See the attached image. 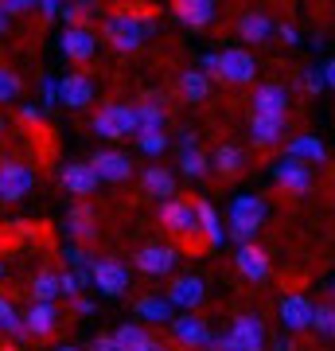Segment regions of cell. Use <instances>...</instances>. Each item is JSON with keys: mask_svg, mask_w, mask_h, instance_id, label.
Returning a JSON list of instances; mask_svg holds the SVG:
<instances>
[{"mask_svg": "<svg viewBox=\"0 0 335 351\" xmlns=\"http://www.w3.org/2000/svg\"><path fill=\"white\" fill-rule=\"evenodd\" d=\"M71 308H75V316H94V308H98V304L90 301V297H75V301H71Z\"/></svg>", "mask_w": 335, "mask_h": 351, "instance_id": "7dc6e473", "label": "cell"}, {"mask_svg": "<svg viewBox=\"0 0 335 351\" xmlns=\"http://www.w3.org/2000/svg\"><path fill=\"white\" fill-rule=\"evenodd\" d=\"M90 285V274H78V269H66V274H59V297H82V289Z\"/></svg>", "mask_w": 335, "mask_h": 351, "instance_id": "74e56055", "label": "cell"}, {"mask_svg": "<svg viewBox=\"0 0 335 351\" xmlns=\"http://www.w3.org/2000/svg\"><path fill=\"white\" fill-rule=\"evenodd\" d=\"M133 113H137V133L164 129V121H168V113H164V106H160V98H156V94H149L140 106H133Z\"/></svg>", "mask_w": 335, "mask_h": 351, "instance_id": "4dcf8cb0", "label": "cell"}, {"mask_svg": "<svg viewBox=\"0 0 335 351\" xmlns=\"http://www.w3.org/2000/svg\"><path fill=\"white\" fill-rule=\"evenodd\" d=\"M172 336H175V343H184V348H207L211 343V328H207V320H199L195 313H184V316H175L172 320Z\"/></svg>", "mask_w": 335, "mask_h": 351, "instance_id": "2e32d148", "label": "cell"}, {"mask_svg": "<svg viewBox=\"0 0 335 351\" xmlns=\"http://www.w3.org/2000/svg\"><path fill=\"white\" fill-rule=\"evenodd\" d=\"M172 16L179 20L184 27H207L214 24V16H219V4L214 0H175L172 4Z\"/></svg>", "mask_w": 335, "mask_h": 351, "instance_id": "ac0fdd59", "label": "cell"}, {"mask_svg": "<svg viewBox=\"0 0 335 351\" xmlns=\"http://www.w3.org/2000/svg\"><path fill=\"white\" fill-rule=\"evenodd\" d=\"M90 351H117V343H113V336H106V332H101V336L90 339Z\"/></svg>", "mask_w": 335, "mask_h": 351, "instance_id": "681fc988", "label": "cell"}, {"mask_svg": "<svg viewBox=\"0 0 335 351\" xmlns=\"http://www.w3.org/2000/svg\"><path fill=\"white\" fill-rule=\"evenodd\" d=\"M312 328H316L323 339H332V336H335V308H332V301L312 304Z\"/></svg>", "mask_w": 335, "mask_h": 351, "instance_id": "8d00e7d4", "label": "cell"}, {"mask_svg": "<svg viewBox=\"0 0 335 351\" xmlns=\"http://www.w3.org/2000/svg\"><path fill=\"white\" fill-rule=\"evenodd\" d=\"M36 184V172L20 160H0V199L4 203H20Z\"/></svg>", "mask_w": 335, "mask_h": 351, "instance_id": "8992f818", "label": "cell"}, {"mask_svg": "<svg viewBox=\"0 0 335 351\" xmlns=\"http://www.w3.org/2000/svg\"><path fill=\"white\" fill-rule=\"evenodd\" d=\"M214 78L219 82H230V86H246L253 82L258 75V59L249 55L246 47H226V51H214Z\"/></svg>", "mask_w": 335, "mask_h": 351, "instance_id": "5b68a950", "label": "cell"}, {"mask_svg": "<svg viewBox=\"0 0 335 351\" xmlns=\"http://www.w3.org/2000/svg\"><path fill=\"white\" fill-rule=\"evenodd\" d=\"M59 47L66 59H75V63H90L94 59V51H98V36H94V27H66L59 39Z\"/></svg>", "mask_w": 335, "mask_h": 351, "instance_id": "e0dca14e", "label": "cell"}, {"mask_svg": "<svg viewBox=\"0 0 335 351\" xmlns=\"http://www.w3.org/2000/svg\"><path fill=\"white\" fill-rule=\"evenodd\" d=\"M234 269L246 277V281H253V285H258V281H269V254L261 250L258 242L238 246L234 250Z\"/></svg>", "mask_w": 335, "mask_h": 351, "instance_id": "5bb4252c", "label": "cell"}, {"mask_svg": "<svg viewBox=\"0 0 335 351\" xmlns=\"http://www.w3.org/2000/svg\"><path fill=\"white\" fill-rule=\"evenodd\" d=\"M156 32V12H110L101 20V36L117 51H137Z\"/></svg>", "mask_w": 335, "mask_h": 351, "instance_id": "6da1fadb", "label": "cell"}, {"mask_svg": "<svg viewBox=\"0 0 335 351\" xmlns=\"http://www.w3.org/2000/svg\"><path fill=\"white\" fill-rule=\"evenodd\" d=\"M195 226L203 230V239L211 242V246H223L226 242V226H223L219 211H214L207 199H195Z\"/></svg>", "mask_w": 335, "mask_h": 351, "instance_id": "4316f807", "label": "cell"}, {"mask_svg": "<svg viewBox=\"0 0 335 351\" xmlns=\"http://www.w3.org/2000/svg\"><path fill=\"white\" fill-rule=\"evenodd\" d=\"M94 223H98V219H94V207H90V203H75V207L66 211V234L78 239V242L94 239V230H98Z\"/></svg>", "mask_w": 335, "mask_h": 351, "instance_id": "83f0119b", "label": "cell"}, {"mask_svg": "<svg viewBox=\"0 0 335 351\" xmlns=\"http://www.w3.org/2000/svg\"><path fill=\"white\" fill-rule=\"evenodd\" d=\"M140 188H145V195L168 203V199H175V172L164 168V164H149V168L140 172Z\"/></svg>", "mask_w": 335, "mask_h": 351, "instance_id": "ffe728a7", "label": "cell"}, {"mask_svg": "<svg viewBox=\"0 0 335 351\" xmlns=\"http://www.w3.org/2000/svg\"><path fill=\"white\" fill-rule=\"evenodd\" d=\"M0 351H16V348H4V343H0Z\"/></svg>", "mask_w": 335, "mask_h": 351, "instance_id": "9f6ffc18", "label": "cell"}, {"mask_svg": "<svg viewBox=\"0 0 335 351\" xmlns=\"http://www.w3.org/2000/svg\"><path fill=\"white\" fill-rule=\"evenodd\" d=\"M191 149H199V133L195 129H184L179 133V152H191Z\"/></svg>", "mask_w": 335, "mask_h": 351, "instance_id": "c3c4849f", "label": "cell"}, {"mask_svg": "<svg viewBox=\"0 0 335 351\" xmlns=\"http://www.w3.org/2000/svg\"><path fill=\"white\" fill-rule=\"evenodd\" d=\"M94 101V78L82 75V71H71L66 78H59V106H71V110H86Z\"/></svg>", "mask_w": 335, "mask_h": 351, "instance_id": "7c38bea8", "label": "cell"}, {"mask_svg": "<svg viewBox=\"0 0 335 351\" xmlns=\"http://www.w3.org/2000/svg\"><path fill=\"white\" fill-rule=\"evenodd\" d=\"M300 86L308 90V94H320V90H323L320 71H316V66H304V71H300Z\"/></svg>", "mask_w": 335, "mask_h": 351, "instance_id": "7bdbcfd3", "label": "cell"}, {"mask_svg": "<svg viewBox=\"0 0 335 351\" xmlns=\"http://www.w3.org/2000/svg\"><path fill=\"white\" fill-rule=\"evenodd\" d=\"M316 71H320V78H323V90H332V86H335V63L327 59V63L316 66Z\"/></svg>", "mask_w": 335, "mask_h": 351, "instance_id": "816d5d0a", "label": "cell"}, {"mask_svg": "<svg viewBox=\"0 0 335 351\" xmlns=\"http://www.w3.org/2000/svg\"><path fill=\"white\" fill-rule=\"evenodd\" d=\"M269 36H273V20H269V12L249 8V12L238 16V39H242L246 47H253V43H265Z\"/></svg>", "mask_w": 335, "mask_h": 351, "instance_id": "7402d4cb", "label": "cell"}, {"mask_svg": "<svg viewBox=\"0 0 335 351\" xmlns=\"http://www.w3.org/2000/svg\"><path fill=\"white\" fill-rule=\"evenodd\" d=\"M137 149L145 152V156H160V152L168 149V133H164V129H152V133H137Z\"/></svg>", "mask_w": 335, "mask_h": 351, "instance_id": "f35d334b", "label": "cell"}, {"mask_svg": "<svg viewBox=\"0 0 335 351\" xmlns=\"http://www.w3.org/2000/svg\"><path fill=\"white\" fill-rule=\"evenodd\" d=\"M20 320H24V332L27 336H36V339H47L55 328L62 324V316L55 304H32L27 313H20Z\"/></svg>", "mask_w": 335, "mask_h": 351, "instance_id": "44dd1931", "label": "cell"}, {"mask_svg": "<svg viewBox=\"0 0 335 351\" xmlns=\"http://www.w3.org/2000/svg\"><path fill=\"white\" fill-rule=\"evenodd\" d=\"M285 156H293V160H300V164H323L327 160V145H323L320 137H312V133H300V137L288 141Z\"/></svg>", "mask_w": 335, "mask_h": 351, "instance_id": "484cf974", "label": "cell"}, {"mask_svg": "<svg viewBox=\"0 0 335 351\" xmlns=\"http://www.w3.org/2000/svg\"><path fill=\"white\" fill-rule=\"evenodd\" d=\"M273 351H297V348H293V339H273Z\"/></svg>", "mask_w": 335, "mask_h": 351, "instance_id": "f5cc1de1", "label": "cell"}, {"mask_svg": "<svg viewBox=\"0 0 335 351\" xmlns=\"http://www.w3.org/2000/svg\"><path fill=\"white\" fill-rule=\"evenodd\" d=\"M55 351H82V348H75V343H62V348H55Z\"/></svg>", "mask_w": 335, "mask_h": 351, "instance_id": "11a10c76", "label": "cell"}, {"mask_svg": "<svg viewBox=\"0 0 335 351\" xmlns=\"http://www.w3.org/2000/svg\"><path fill=\"white\" fill-rule=\"evenodd\" d=\"M207 164H211V172H219V176H238L246 168V149L234 145V141H226V145L214 149V156H207Z\"/></svg>", "mask_w": 335, "mask_h": 351, "instance_id": "cb8c5ba5", "label": "cell"}, {"mask_svg": "<svg viewBox=\"0 0 335 351\" xmlns=\"http://www.w3.org/2000/svg\"><path fill=\"white\" fill-rule=\"evenodd\" d=\"M137 316L140 320H149V324H172L175 308L164 301L160 293H145V297H137Z\"/></svg>", "mask_w": 335, "mask_h": 351, "instance_id": "f1b7e54d", "label": "cell"}, {"mask_svg": "<svg viewBox=\"0 0 335 351\" xmlns=\"http://www.w3.org/2000/svg\"><path fill=\"white\" fill-rule=\"evenodd\" d=\"M0 133H4V117H0Z\"/></svg>", "mask_w": 335, "mask_h": 351, "instance_id": "6f0895ef", "label": "cell"}, {"mask_svg": "<svg viewBox=\"0 0 335 351\" xmlns=\"http://www.w3.org/2000/svg\"><path fill=\"white\" fill-rule=\"evenodd\" d=\"M249 141L258 149H273L285 141V117H253L249 121Z\"/></svg>", "mask_w": 335, "mask_h": 351, "instance_id": "d4e9b609", "label": "cell"}, {"mask_svg": "<svg viewBox=\"0 0 335 351\" xmlns=\"http://www.w3.org/2000/svg\"><path fill=\"white\" fill-rule=\"evenodd\" d=\"M86 164H90V172L98 176V184H125V180L133 176V160H129L125 152H117V149L94 152Z\"/></svg>", "mask_w": 335, "mask_h": 351, "instance_id": "52a82bcc", "label": "cell"}, {"mask_svg": "<svg viewBox=\"0 0 335 351\" xmlns=\"http://www.w3.org/2000/svg\"><path fill=\"white\" fill-rule=\"evenodd\" d=\"M98 12V4H90V0H75V4H62L59 8V20L66 27H86V20Z\"/></svg>", "mask_w": 335, "mask_h": 351, "instance_id": "836d02e7", "label": "cell"}, {"mask_svg": "<svg viewBox=\"0 0 335 351\" xmlns=\"http://www.w3.org/2000/svg\"><path fill=\"white\" fill-rule=\"evenodd\" d=\"M43 117H47V113L39 110V106H32V101L20 106V121H24V125H43Z\"/></svg>", "mask_w": 335, "mask_h": 351, "instance_id": "ee69618b", "label": "cell"}, {"mask_svg": "<svg viewBox=\"0 0 335 351\" xmlns=\"http://www.w3.org/2000/svg\"><path fill=\"white\" fill-rule=\"evenodd\" d=\"M160 223L172 230V234H195L199 226H195V203L191 199H168L160 203Z\"/></svg>", "mask_w": 335, "mask_h": 351, "instance_id": "9a60e30c", "label": "cell"}, {"mask_svg": "<svg viewBox=\"0 0 335 351\" xmlns=\"http://www.w3.org/2000/svg\"><path fill=\"white\" fill-rule=\"evenodd\" d=\"M20 90H24L20 75L8 71V66H0V101H16V98H20Z\"/></svg>", "mask_w": 335, "mask_h": 351, "instance_id": "ab89813d", "label": "cell"}, {"mask_svg": "<svg viewBox=\"0 0 335 351\" xmlns=\"http://www.w3.org/2000/svg\"><path fill=\"white\" fill-rule=\"evenodd\" d=\"M0 8H4V16L12 20V16H24V12H32L36 4L32 0H0Z\"/></svg>", "mask_w": 335, "mask_h": 351, "instance_id": "f6af8a7d", "label": "cell"}, {"mask_svg": "<svg viewBox=\"0 0 335 351\" xmlns=\"http://www.w3.org/2000/svg\"><path fill=\"white\" fill-rule=\"evenodd\" d=\"M51 106H59V78H43V106H39V110L47 113Z\"/></svg>", "mask_w": 335, "mask_h": 351, "instance_id": "b9f144b4", "label": "cell"}, {"mask_svg": "<svg viewBox=\"0 0 335 351\" xmlns=\"http://www.w3.org/2000/svg\"><path fill=\"white\" fill-rule=\"evenodd\" d=\"M36 8H39V12H43V20H55V16H59V8H62V4H59V0H39Z\"/></svg>", "mask_w": 335, "mask_h": 351, "instance_id": "f907efd6", "label": "cell"}, {"mask_svg": "<svg viewBox=\"0 0 335 351\" xmlns=\"http://www.w3.org/2000/svg\"><path fill=\"white\" fill-rule=\"evenodd\" d=\"M207 348L211 351H261L265 348V324H261V316L242 313L223 336H211Z\"/></svg>", "mask_w": 335, "mask_h": 351, "instance_id": "3957f363", "label": "cell"}, {"mask_svg": "<svg viewBox=\"0 0 335 351\" xmlns=\"http://www.w3.org/2000/svg\"><path fill=\"white\" fill-rule=\"evenodd\" d=\"M90 285H98L106 297H125V289H129V269H125V262L101 258V262L90 265Z\"/></svg>", "mask_w": 335, "mask_h": 351, "instance_id": "9c48e42d", "label": "cell"}, {"mask_svg": "<svg viewBox=\"0 0 335 351\" xmlns=\"http://www.w3.org/2000/svg\"><path fill=\"white\" fill-rule=\"evenodd\" d=\"M113 343H117V351H156L160 348L140 324H121L113 332Z\"/></svg>", "mask_w": 335, "mask_h": 351, "instance_id": "f546056e", "label": "cell"}, {"mask_svg": "<svg viewBox=\"0 0 335 351\" xmlns=\"http://www.w3.org/2000/svg\"><path fill=\"white\" fill-rule=\"evenodd\" d=\"M203 297H207V285H203V277L184 274V277H175V281H172V289H168V297H164V301L172 304V308L195 313L199 304H203Z\"/></svg>", "mask_w": 335, "mask_h": 351, "instance_id": "8fae6325", "label": "cell"}, {"mask_svg": "<svg viewBox=\"0 0 335 351\" xmlns=\"http://www.w3.org/2000/svg\"><path fill=\"white\" fill-rule=\"evenodd\" d=\"M8 24H12V20L4 16V8H0V36H8Z\"/></svg>", "mask_w": 335, "mask_h": 351, "instance_id": "db71d44e", "label": "cell"}, {"mask_svg": "<svg viewBox=\"0 0 335 351\" xmlns=\"http://www.w3.org/2000/svg\"><path fill=\"white\" fill-rule=\"evenodd\" d=\"M175 262H179V250H175V246H164V242L140 246V250L133 254V265H137L140 274H149V277H164V274H172Z\"/></svg>", "mask_w": 335, "mask_h": 351, "instance_id": "ba28073f", "label": "cell"}, {"mask_svg": "<svg viewBox=\"0 0 335 351\" xmlns=\"http://www.w3.org/2000/svg\"><path fill=\"white\" fill-rule=\"evenodd\" d=\"M0 332H8V336H16V339H27L24 320H20V313H16V304L8 301V297H0Z\"/></svg>", "mask_w": 335, "mask_h": 351, "instance_id": "e575fe53", "label": "cell"}, {"mask_svg": "<svg viewBox=\"0 0 335 351\" xmlns=\"http://www.w3.org/2000/svg\"><path fill=\"white\" fill-rule=\"evenodd\" d=\"M273 32H277L281 39H285L288 47H293V43H300V32H297L293 24H288V20H285V24H273Z\"/></svg>", "mask_w": 335, "mask_h": 351, "instance_id": "bcb514c9", "label": "cell"}, {"mask_svg": "<svg viewBox=\"0 0 335 351\" xmlns=\"http://www.w3.org/2000/svg\"><path fill=\"white\" fill-rule=\"evenodd\" d=\"M94 133L106 141H125V137H137V113L133 106L125 101H110L94 113Z\"/></svg>", "mask_w": 335, "mask_h": 351, "instance_id": "277c9868", "label": "cell"}, {"mask_svg": "<svg viewBox=\"0 0 335 351\" xmlns=\"http://www.w3.org/2000/svg\"><path fill=\"white\" fill-rule=\"evenodd\" d=\"M55 297H59V274H36V281H32V301L36 304H55Z\"/></svg>", "mask_w": 335, "mask_h": 351, "instance_id": "d6a6232c", "label": "cell"}, {"mask_svg": "<svg viewBox=\"0 0 335 351\" xmlns=\"http://www.w3.org/2000/svg\"><path fill=\"white\" fill-rule=\"evenodd\" d=\"M281 324H285L288 332L312 328V301L304 293H285V297H281Z\"/></svg>", "mask_w": 335, "mask_h": 351, "instance_id": "603a6c76", "label": "cell"}, {"mask_svg": "<svg viewBox=\"0 0 335 351\" xmlns=\"http://www.w3.org/2000/svg\"><path fill=\"white\" fill-rule=\"evenodd\" d=\"M249 106H253V117H285L288 113V90L281 86V82H265V86L253 90Z\"/></svg>", "mask_w": 335, "mask_h": 351, "instance_id": "4fadbf2b", "label": "cell"}, {"mask_svg": "<svg viewBox=\"0 0 335 351\" xmlns=\"http://www.w3.org/2000/svg\"><path fill=\"white\" fill-rule=\"evenodd\" d=\"M179 172L191 176V180H203V176L211 172V164L203 156V149H191V152H179Z\"/></svg>", "mask_w": 335, "mask_h": 351, "instance_id": "d590c367", "label": "cell"}, {"mask_svg": "<svg viewBox=\"0 0 335 351\" xmlns=\"http://www.w3.org/2000/svg\"><path fill=\"white\" fill-rule=\"evenodd\" d=\"M179 94H184V101H207V94H211V78L203 75V71H184L179 75Z\"/></svg>", "mask_w": 335, "mask_h": 351, "instance_id": "1f68e13d", "label": "cell"}, {"mask_svg": "<svg viewBox=\"0 0 335 351\" xmlns=\"http://www.w3.org/2000/svg\"><path fill=\"white\" fill-rule=\"evenodd\" d=\"M59 184L71 191V195L82 199V195H94V191H98V176L90 172L86 160H71V164H62L59 168Z\"/></svg>", "mask_w": 335, "mask_h": 351, "instance_id": "d6986e66", "label": "cell"}, {"mask_svg": "<svg viewBox=\"0 0 335 351\" xmlns=\"http://www.w3.org/2000/svg\"><path fill=\"white\" fill-rule=\"evenodd\" d=\"M273 184L293 191V195H304V191H312V168L293 160V156H281V160L273 164Z\"/></svg>", "mask_w": 335, "mask_h": 351, "instance_id": "30bf717a", "label": "cell"}, {"mask_svg": "<svg viewBox=\"0 0 335 351\" xmlns=\"http://www.w3.org/2000/svg\"><path fill=\"white\" fill-rule=\"evenodd\" d=\"M265 215H269V207H265V199L261 195H234L230 199V239L238 242V246H249V242L258 239L261 223H265Z\"/></svg>", "mask_w": 335, "mask_h": 351, "instance_id": "7a4b0ae2", "label": "cell"}, {"mask_svg": "<svg viewBox=\"0 0 335 351\" xmlns=\"http://www.w3.org/2000/svg\"><path fill=\"white\" fill-rule=\"evenodd\" d=\"M62 258H66V265H71V269H78V274H90V265L98 262V258H94V254H86L82 246H66V254H62Z\"/></svg>", "mask_w": 335, "mask_h": 351, "instance_id": "60d3db41", "label": "cell"}, {"mask_svg": "<svg viewBox=\"0 0 335 351\" xmlns=\"http://www.w3.org/2000/svg\"><path fill=\"white\" fill-rule=\"evenodd\" d=\"M0 277H4V265H0Z\"/></svg>", "mask_w": 335, "mask_h": 351, "instance_id": "680465c9", "label": "cell"}]
</instances>
